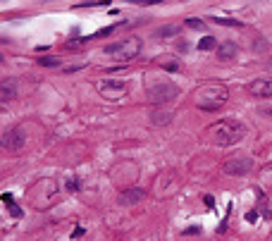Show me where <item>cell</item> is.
<instances>
[{
	"mask_svg": "<svg viewBox=\"0 0 272 241\" xmlns=\"http://www.w3.org/2000/svg\"><path fill=\"white\" fill-rule=\"evenodd\" d=\"M191 101L198 110H205V112H218L227 101H229V91H227L225 84H218V81H205L198 88H194L191 94Z\"/></svg>",
	"mask_w": 272,
	"mask_h": 241,
	"instance_id": "obj_1",
	"label": "cell"
},
{
	"mask_svg": "<svg viewBox=\"0 0 272 241\" xmlns=\"http://www.w3.org/2000/svg\"><path fill=\"white\" fill-rule=\"evenodd\" d=\"M205 141H210L213 146H234L244 139V127L234 119H220V122H213V125L205 127Z\"/></svg>",
	"mask_w": 272,
	"mask_h": 241,
	"instance_id": "obj_2",
	"label": "cell"
},
{
	"mask_svg": "<svg viewBox=\"0 0 272 241\" xmlns=\"http://www.w3.org/2000/svg\"><path fill=\"white\" fill-rule=\"evenodd\" d=\"M57 198V182L55 179H36L26 189V201L34 210H48Z\"/></svg>",
	"mask_w": 272,
	"mask_h": 241,
	"instance_id": "obj_3",
	"label": "cell"
},
{
	"mask_svg": "<svg viewBox=\"0 0 272 241\" xmlns=\"http://www.w3.org/2000/svg\"><path fill=\"white\" fill-rule=\"evenodd\" d=\"M141 48V39H122V41H115V43H108V46L103 48V55L108 57V60H115V63H132L134 57H139Z\"/></svg>",
	"mask_w": 272,
	"mask_h": 241,
	"instance_id": "obj_4",
	"label": "cell"
},
{
	"mask_svg": "<svg viewBox=\"0 0 272 241\" xmlns=\"http://www.w3.org/2000/svg\"><path fill=\"white\" fill-rule=\"evenodd\" d=\"M182 189V177H179L174 170H163L153 177V184H150V194L156 196L158 201H165V198H172L177 196V191Z\"/></svg>",
	"mask_w": 272,
	"mask_h": 241,
	"instance_id": "obj_5",
	"label": "cell"
},
{
	"mask_svg": "<svg viewBox=\"0 0 272 241\" xmlns=\"http://www.w3.org/2000/svg\"><path fill=\"white\" fill-rule=\"evenodd\" d=\"M110 179L112 184L119 189H132L134 182L139 179V165L134 160H125V163H117L112 170H110Z\"/></svg>",
	"mask_w": 272,
	"mask_h": 241,
	"instance_id": "obj_6",
	"label": "cell"
},
{
	"mask_svg": "<svg viewBox=\"0 0 272 241\" xmlns=\"http://www.w3.org/2000/svg\"><path fill=\"white\" fill-rule=\"evenodd\" d=\"M220 170L227 177H249L251 172H256V160L251 156H232L222 163Z\"/></svg>",
	"mask_w": 272,
	"mask_h": 241,
	"instance_id": "obj_7",
	"label": "cell"
},
{
	"mask_svg": "<svg viewBox=\"0 0 272 241\" xmlns=\"http://www.w3.org/2000/svg\"><path fill=\"white\" fill-rule=\"evenodd\" d=\"M179 96V88L177 84L172 81H158V84H150L148 86V101L153 105H165V103H172L174 98Z\"/></svg>",
	"mask_w": 272,
	"mask_h": 241,
	"instance_id": "obj_8",
	"label": "cell"
},
{
	"mask_svg": "<svg viewBox=\"0 0 272 241\" xmlns=\"http://www.w3.org/2000/svg\"><path fill=\"white\" fill-rule=\"evenodd\" d=\"M0 143H3V150H8V153H19V150H24V146H26V134H24L22 127L5 129Z\"/></svg>",
	"mask_w": 272,
	"mask_h": 241,
	"instance_id": "obj_9",
	"label": "cell"
},
{
	"mask_svg": "<svg viewBox=\"0 0 272 241\" xmlns=\"http://www.w3.org/2000/svg\"><path fill=\"white\" fill-rule=\"evenodd\" d=\"M96 88H98V94L103 96V98H108V101H119V98H125L127 96V84H122V81H115V79H105V81H98L96 84Z\"/></svg>",
	"mask_w": 272,
	"mask_h": 241,
	"instance_id": "obj_10",
	"label": "cell"
},
{
	"mask_svg": "<svg viewBox=\"0 0 272 241\" xmlns=\"http://www.w3.org/2000/svg\"><path fill=\"white\" fill-rule=\"evenodd\" d=\"M143 198H146V191L139 189V187H132V189H125V191L119 194L117 203H119V205H125V208H132V205H139Z\"/></svg>",
	"mask_w": 272,
	"mask_h": 241,
	"instance_id": "obj_11",
	"label": "cell"
},
{
	"mask_svg": "<svg viewBox=\"0 0 272 241\" xmlns=\"http://www.w3.org/2000/svg\"><path fill=\"white\" fill-rule=\"evenodd\" d=\"M249 94L256 98H270L272 96V79H256L249 84Z\"/></svg>",
	"mask_w": 272,
	"mask_h": 241,
	"instance_id": "obj_12",
	"label": "cell"
},
{
	"mask_svg": "<svg viewBox=\"0 0 272 241\" xmlns=\"http://www.w3.org/2000/svg\"><path fill=\"white\" fill-rule=\"evenodd\" d=\"M215 55H218V60H234L236 55H239V46L234 43V41H222L218 46V50H215Z\"/></svg>",
	"mask_w": 272,
	"mask_h": 241,
	"instance_id": "obj_13",
	"label": "cell"
},
{
	"mask_svg": "<svg viewBox=\"0 0 272 241\" xmlns=\"http://www.w3.org/2000/svg\"><path fill=\"white\" fill-rule=\"evenodd\" d=\"M172 117H174V115H172L170 110H153V112H150V125H156V127L170 125Z\"/></svg>",
	"mask_w": 272,
	"mask_h": 241,
	"instance_id": "obj_14",
	"label": "cell"
},
{
	"mask_svg": "<svg viewBox=\"0 0 272 241\" xmlns=\"http://www.w3.org/2000/svg\"><path fill=\"white\" fill-rule=\"evenodd\" d=\"M0 98H3V101H12V98H17L15 84H10L8 79H5V81H3V86H0Z\"/></svg>",
	"mask_w": 272,
	"mask_h": 241,
	"instance_id": "obj_15",
	"label": "cell"
},
{
	"mask_svg": "<svg viewBox=\"0 0 272 241\" xmlns=\"http://www.w3.org/2000/svg\"><path fill=\"white\" fill-rule=\"evenodd\" d=\"M177 32H179V26L177 24H172V26H163V29H158L153 36H156V39H167V36H174Z\"/></svg>",
	"mask_w": 272,
	"mask_h": 241,
	"instance_id": "obj_16",
	"label": "cell"
},
{
	"mask_svg": "<svg viewBox=\"0 0 272 241\" xmlns=\"http://www.w3.org/2000/svg\"><path fill=\"white\" fill-rule=\"evenodd\" d=\"M198 50H218V41L213 36H205V39L198 41Z\"/></svg>",
	"mask_w": 272,
	"mask_h": 241,
	"instance_id": "obj_17",
	"label": "cell"
},
{
	"mask_svg": "<svg viewBox=\"0 0 272 241\" xmlns=\"http://www.w3.org/2000/svg\"><path fill=\"white\" fill-rule=\"evenodd\" d=\"M260 182H263V187H267L272 191V165L260 170Z\"/></svg>",
	"mask_w": 272,
	"mask_h": 241,
	"instance_id": "obj_18",
	"label": "cell"
},
{
	"mask_svg": "<svg viewBox=\"0 0 272 241\" xmlns=\"http://www.w3.org/2000/svg\"><path fill=\"white\" fill-rule=\"evenodd\" d=\"M213 22L220 24V26H241L239 19H227V17H215Z\"/></svg>",
	"mask_w": 272,
	"mask_h": 241,
	"instance_id": "obj_19",
	"label": "cell"
},
{
	"mask_svg": "<svg viewBox=\"0 0 272 241\" xmlns=\"http://www.w3.org/2000/svg\"><path fill=\"white\" fill-rule=\"evenodd\" d=\"M187 26H189V29H196V32H203V29H205V22H203V19L191 17V19H187Z\"/></svg>",
	"mask_w": 272,
	"mask_h": 241,
	"instance_id": "obj_20",
	"label": "cell"
},
{
	"mask_svg": "<svg viewBox=\"0 0 272 241\" xmlns=\"http://www.w3.org/2000/svg\"><path fill=\"white\" fill-rule=\"evenodd\" d=\"M41 67H57L60 65V57H39Z\"/></svg>",
	"mask_w": 272,
	"mask_h": 241,
	"instance_id": "obj_21",
	"label": "cell"
},
{
	"mask_svg": "<svg viewBox=\"0 0 272 241\" xmlns=\"http://www.w3.org/2000/svg\"><path fill=\"white\" fill-rule=\"evenodd\" d=\"M8 210H10V215H12V218H22V208H19V205H15V203H10Z\"/></svg>",
	"mask_w": 272,
	"mask_h": 241,
	"instance_id": "obj_22",
	"label": "cell"
},
{
	"mask_svg": "<svg viewBox=\"0 0 272 241\" xmlns=\"http://www.w3.org/2000/svg\"><path fill=\"white\" fill-rule=\"evenodd\" d=\"M67 191H72V194H77V191H79V184L74 182V179H70V182H67Z\"/></svg>",
	"mask_w": 272,
	"mask_h": 241,
	"instance_id": "obj_23",
	"label": "cell"
},
{
	"mask_svg": "<svg viewBox=\"0 0 272 241\" xmlns=\"http://www.w3.org/2000/svg\"><path fill=\"white\" fill-rule=\"evenodd\" d=\"M86 65H70V67H65V72L67 74H72V72H79V70H84Z\"/></svg>",
	"mask_w": 272,
	"mask_h": 241,
	"instance_id": "obj_24",
	"label": "cell"
},
{
	"mask_svg": "<svg viewBox=\"0 0 272 241\" xmlns=\"http://www.w3.org/2000/svg\"><path fill=\"white\" fill-rule=\"evenodd\" d=\"M246 222H258V213H256V210L246 213Z\"/></svg>",
	"mask_w": 272,
	"mask_h": 241,
	"instance_id": "obj_25",
	"label": "cell"
},
{
	"mask_svg": "<svg viewBox=\"0 0 272 241\" xmlns=\"http://www.w3.org/2000/svg\"><path fill=\"white\" fill-rule=\"evenodd\" d=\"M84 227H77V229H74V232H72V239H79V236H84Z\"/></svg>",
	"mask_w": 272,
	"mask_h": 241,
	"instance_id": "obj_26",
	"label": "cell"
},
{
	"mask_svg": "<svg viewBox=\"0 0 272 241\" xmlns=\"http://www.w3.org/2000/svg\"><path fill=\"white\" fill-rule=\"evenodd\" d=\"M3 203H5V205H10V203H15L12 194H3Z\"/></svg>",
	"mask_w": 272,
	"mask_h": 241,
	"instance_id": "obj_27",
	"label": "cell"
},
{
	"mask_svg": "<svg viewBox=\"0 0 272 241\" xmlns=\"http://www.w3.org/2000/svg\"><path fill=\"white\" fill-rule=\"evenodd\" d=\"M163 67H165V70H167V72H177V70H179V65H174V63H170V65H163Z\"/></svg>",
	"mask_w": 272,
	"mask_h": 241,
	"instance_id": "obj_28",
	"label": "cell"
},
{
	"mask_svg": "<svg viewBox=\"0 0 272 241\" xmlns=\"http://www.w3.org/2000/svg\"><path fill=\"white\" fill-rule=\"evenodd\" d=\"M205 205H210V208L215 205V201H213V196H205Z\"/></svg>",
	"mask_w": 272,
	"mask_h": 241,
	"instance_id": "obj_29",
	"label": "cell"
},
{
	"mask_svg": "<svg viewBox=\"0 0 272 241\" xmlns=\"http://www.w3.org/2000/svg\"><path fill=\"white\" fill-rule=\"evenodd\" d=\"M267 70L272 72V57H270V60H267Z\"/></svg>",
	"mask_w": 272,
	"mask_h": 241,
	"instance_id": "obj_30",
	"label": "cell"
}]
</instances>
